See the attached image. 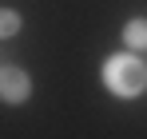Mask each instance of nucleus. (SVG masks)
Returning <instances> with one entry per match:
<instances>
[{
	"label": "nucleus",
	"instance_id": "nucleus-1",
	"mask_svg": "<svg viewBox=\"0 0 147 139\" xmlns=\"http://www.w3.org/2000/svg\"><path fill=\"white\" fill-rule=\"evenodd\" d=\"M99 80H103L107 95H115V99H139L147 92V60H139V52L123 48V52L103 60Z\"/></svg>",
	"mask_w": 147,
	"mask_h": 139
},
{
	"label": "nucleus",
	"instance_id": "nucleus-2",
	"mask_svg": "<svg viewBox=\"0 0 147 139\" xmlns=\"http://www.w3.org/2000/svg\"><path fill=\"white\" fill-rule=\"evenodd\" d=\"M32 99V76L20 64H0V103L20 107Z\"/></svg>",
	"mask_w": 147,
	"mask_h": 139
},
{
	"label": "nucleus",
	"instance_id": "nucleus-3",
	"mask_svg": "<svg viewBox=\"0 0 147 139\" xmlns=\"http://www.w3.org/2000/svg\"><path fill=\"white\" fill-rule=\"evenodd\" d=\"M123 48L127 52H147V16H131L123 24Z\"/></svg>",
	"mask_w": 147,
	"mask_h": 139
},
{
	"label": "nucleus",
	"instance_id": "nucleus-4",
	"mask_svg": "<svg viewBox=\"0 0 147 139\" xmlns=\"http://www.w3.org/2000/svg\"><path fill=\"white\" fill-rule=\"evenodd\" d=\"M24 28V16L16 12V8H0V40H8V36H16Z\"/></svg>",
	"mask_w": 147,
	"mask_h": 139
}]
</instances>
